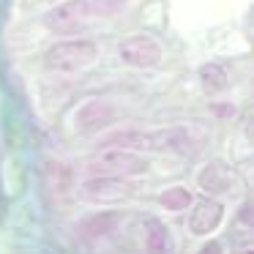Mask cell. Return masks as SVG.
Masks as SVG:
<instances>
[{"label":"cell","mask_w":254,"mask_h":254,"mask_svg":"<svg viewBox=\"0 0 254 254\" xmlns=\"http://www.w3.org/2000/svg\"><path fill=\"white\" fill-rule=\"evenodd\" d=\"M110 148L126 150H159V153H191L197 150V137L189 128H123L107 137Z\"/></svg>","instance_id":"obj_1"},{"label":"cell","mask_w":254,"mask_h":254,"mask_svg":"<svg viewBox=\"0 0 254 254\" xmlns=\"http://www.w3.org/2000/svg\"><path fill=\"white\" fill-rule=\"evenodd\" d=\"M99 58V47L88 39H63L44 52V68L58 74H74L93 66Z\"/></svg>","instance_id":"obj_2"},{"label":"cell","mask_w":254,"mask_h":254,"mask_svg":"<svg viewBox=\"0 0 254 254\" xmlns=\"http://www.w3.org/2000/svg\"><path fill=\"white\" fill-rule=\"evenodd\" d=\"M90 19H96L90 0H61L58 6H52L44 14V25L52 33L61 36H71L82 30L85 25H90Z\"/></svg>","instance_id":"obj_3"},{"label":"cell","mask_w":254,"mask_h":254,"mask_svg":"<svg viewBox=\"0 0 254 254\" xmlns=\"http://www.w3.org/2000/svg\"><path fill=\"white\" fill-rule=\"evenodd\" d=\"M90 164H93L96 175H112V178H134V175H142L148 170V161L137 150H126V148L101 150Z\"/></svg>","instance_id":"obj_4"},{"label":"cell","mask_w":254,"mask_h":254,"mask_svg":"<svg viewBox=\"0 0 254 254\" xmlns=\"http://www.w3.org/2000/svg\"><path fill=\"white\" fill-rule=\"evenodd\" d=\"M118 55L131 68H153L161 61V44L148 33H134L118 44Z\"/></svg>","instance_id":"obj_5"},{"label":"cell","mask_w":254,"mask_h":254,"mask_svg":"<svg viewBox=\"0 0 254 254\" xmlns=\"http://www.w3.org/2000/svg\"><path fill=\"white\" fill-rule=\"evenodd\" d=\"M221 221H224V205L213 197L191 202L189 216H186V227L191 235H210L213 230H219Z\"/></svg>","instance_id":"obj_6"},{"label":"cell","mask_w":254,"mask_h":254,"mask_svg":"<svg viewBox=\"0 0 254 254\" xmlns=\"http://www.w3.org/2000/svg\"><path fill=\"white\" fill-rule=\"evenodd\" d=\"M112 118H115V107L107 99H88L74 112V126L79 131L90 134V131H101L104 126H110Z\"/></svg>","instance_id":"obj_7"},{"label":"cell","mask_w":254,"mask_h":254,"mask_svg":"<svg viewBox=\"0 0 254 254\" xmlns=\"http://www.w3.org/2000/svg\"><path fill=\"white\" fill-rule=\"evenodd\" d=\"M197 183L205 194H210V197L216 199V197H221V194H230L232 189L238 186V175H235V170H230V167L224 164V161H208V164L197 172Z\"/></svg>","instance_id":"obj_8"},{"label":"cell","mask_w":254,"mask_h":254,"mask_svg":"<svg viewBox=\"0 0 254 254\" xmlns=\"http://www.w3.org/2000/svg\"><path fill=\"white\" fill-rule=\"evenodd\" d=\"M82 194L85 199H90V202H118V199H123L128 194L126 183H123V178H112V175H93L90 181H85L82 186Z\"/></svg>","instance_id":"obj_9"},{"label":"cell","mask_w":254,"mask_h":254,"mask_svg":"<svg viewBox=\"0 0 254 254\" xmlns=\"http://www.w3.org/2000/svg\"><path fill=\"white\" fill-rule=\"evenodd\" d=\"M142 246L145 254H172L175 252V238L164 221L150 216L142 224Z\"/></svg>","instance_id":"obj_10"},{"label":"cell","mask_w":254,"mask_h":254,"mask_svg":"<svg viewBox=\"0 0 254 254\" xmlns=\"http://www.w3.org/2000/svg\"><path fill=\"white\" fill-rule=\"evenodd\" d=\"M199 82H202L205 93H221L230 79H227L224 66H219V63H205L199 68Z\"/></svg>","instance_id":"obj_11"},{"label":"cell","mask_w":254,"mask_h":254,"mask_svg":"<svg viewBox=\"0 0 254 254\" xmlns=\"http://www.w3.org/2000/svg\"><path fill=\"white\" fill-rule=\"evenodd\" d=\"M191 191L189 189H183V186H170V189H164V191L159 194V205L161 208H167V210H186V208H191Z\"/></svg>","instance_id":"obj_12"},{"label":"cell","mask_w":254,"mask_h":254,"mask_svg":"<svg viewBox=\"0 0 254 254\" xmlns=\"http://www.w3.org/2000/svg\"><path fill=\"white\" fill-rule=\"evenodd\" d=\"M90 6H93L96 19H110V17H118L121 11H126L128 0H90Z\"/></svg>","instance_id":"obj_13"},{"label":"cell","mask_w":254,"mask_h":254,"mask_svg":"<svg viewBox=\"0 0 254 254\" xmlns=\"http://www.w3.org/2000/svg\"><path fill=\"white\" fill-rule=\"evenodd\" d=\"M238 221L241 224H246V227H252L254 230V202H246L241 208V213H238Z\"/></svg>","instance_id":"obj_14"},{"label":"cell","mask_w":254,"mask_h":254,"mask_svg":"<svg viewBox=\"0 0 254 254\" xmlns=\"http://www.w3.org/2000/svg\"><path fill=\"white\" fill-rule=\"evenodd\" d=\"M197 254H224V246H221L219 241H208L205 246L197 249Z\"/></svg>","instance_id":"obj_15"},{"label":"cell","mask_w":254,"mask_h":254,"mask_svg":"<svg viewBox=\"0 0 254 254\" xmlns=\"http://www.w3.org/2000/svg\"><path fill=\"white\" fill-rule=\"evenodd\" d=\"M243 254H254V249H249V252H243Z\"/></svg>","instance_id":"obj_16"}]
</instances>
